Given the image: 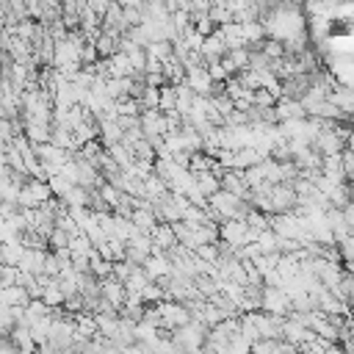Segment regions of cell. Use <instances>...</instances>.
I'll list each match as a JSON object with an SVG mask.
<instances>
[{"label":"cell","instance_id":"cell-3","mask_svg":"<svg viewBox=\"0 0 354 354\" xmlns=\"http://www.w3.org/2000/svg\"><path fill=\"white\" fill-rule=\"evenodd\" d=\"M343 218H346L348 227H354V202H346L343 205Z\"/></svg>","mask_w":354,"mask_h":354},{"label":"cell","instance_id":"cell-1","mask_svg":"<svg viewBox=\"0 0 354 354\" xmlns=\"http://www.w3.org/2000/svg\"><path fill=\"white\" fill-rule=\"evenodd\" d=\"M50 199H53V188H50V183L33 177V180H25V183H22L17 205H19V207H41V205H47Z\"/></svg>","mask_w":354,"mask_h":354},{"label":"cell","instance_id":"cell-4","mask_svg":"<svg viewBox=\"0 0 354 354\" xmlns=\"http://www.w3.org/2000/svg\"><path fill=\"white\" fill-rule=\"evenodd\" d=\"M166 6H169V11H180V8H188L191 0H166ZM188 11H191V8H188Z\"/></svg>","mask_w":354,"mask_h":354},{"label":"cell","instance_id":"cell-2","mask_svg":"<svg viewBox=\"0 0 354 354\" xmlns=\"http://www.w3.org/2000/svg\"><path fill=\"white\" fill-rule=\"evenodd\" d=\"M183 83H185L191 91H196V94H210L213 86H216V80L210 77L207 66H202V64L185 66V77H183Z\"/></svg>","mask_w":354,"mask_h":354}]
</instances>
